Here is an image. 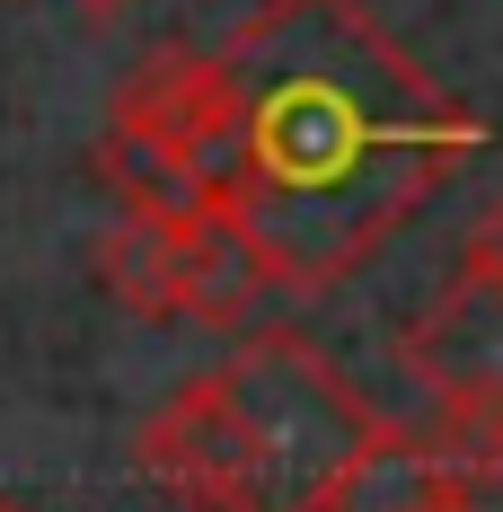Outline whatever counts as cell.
<instances>
[{
  "mask_svg": "<svg viewBox=\"0 0 503 512\" xmlns=\"http://www.w3.org/2000/svg\"><path fill=\"white\" fill-rule=\"evenodd\" d=\"M230 106V195L274 292H327L389 248L415 204L486 151V115L451 98L362 0H256L212 45Z\"/></svg>",
  "mask_w": 503,
  "mask_h": 512,
  "instance_id": "cell-1",
  "label": "cell"
},
{
  "mask_svg": "<svg viewBox=\"0 0 503 512\" xmlns=\"http://www.w3.org/2000/svg\"><path fill=\"white\" fill-rule=\"evenodd\" d=\"M212 371H221L230 415H239L248 512H327L353 451L380 433L362 389L309 345L301 327H248L230 345V362H212Z\"/></svg>",
  "mask_w": 503,
  "mask_h": 512,
  "instance_id": "cell-2",
  "label": "cell"
},
{
  "mask_svg": "<svg viewBox=\"0 0 503 512\" xmlns=\"http://www.w3.org/2000/svg\"><path fill=\"white\" fill-rule=\"evenodd\" d=\"M89 168L115 195V212H221V195H230V106L212 80V45L151 53L115 89Z\"/></svg>",
  "mask_w": 503,
  "mask_h": 512,
  "instance_id": "cell-3",
  "label": "cell"
},
{
  "mask_svg": "<svg viewBox=\"0 0 503 512\" xmlns=\"http://www.w3.org/2000/svg\"><path fill=\"white\" fill-rule=\"evenodd\" d=\"M415 398L442 415H503V265L459 256L433 309L398 336Z\"/></svg>",
  "mask_w": 503,
  "mask_h": 512,
  "instance_id": "cell-4",
  "label": "cell"
},
{
  "mask_svg": "<svg viewBox=\"0 0 503 512\" xmlns=\"http://www.w3.org/2000/svg\"><path fill=\"white\" fill-rule=\"evenodd\" d=\"M133 468L151 477L159 495H177L186 512H248V451H239V415L221 371L177 380L142 433H133Z\"/></svg>",
  "mask_w": 503,
  "mask_h": 512,
  "instance_id": "cell-5",
  "label": "cell"
},
{
  "mask_svg": "<svg viewBox=\"0 0 503 512\" xmlns=\"http://www.w3.org/2000/svg\"><path fill=\"white\" fill-rule=\"evenodd\" d=\"M265 292H274V274L248 248V230L230 212H186V239H177V318L186 327H239V318H256Z\"/></svg>",
  "mask_w": 503,
  "mask_h": 512,
  "instance_id": "cell-6",
  "label": "cell"
},
{
  "mask_svg": "<svg viewBox=\"0 0 503 512\" xmlns=\"http://www.w3.org/2000/svg\"><path fill=\"white\" fill-rule=\"evenodd\" d=\"M442 495H477V486H459L451 468H442V451L415 424H389L380 415V433L336 477V504L327 512H424V504H442Z\"/></svg>",
  "mask_w": 503,
  "mask_h": 512,
  "instance_id": "cell-7",
  "label": "cell"
},
{
  "mask_svg": "<svg viewBox=\"0 0 503 512\" xmlns=\"http://www.w3.org/2000/svg\"><path fill=\"white\" fill-rule=\"evenodd\" d=\"M177 239H186V212H115L98 230V283L133 318H177Z\"/></svg>",
  "mask_w": 503,
  "mask_h": 512,
  "instance_id": "cell-8",
  "label": "cell"
},
{
  "mask_svg": "<svg viewBox=\"0 0 503 512\" xmlns=\"http://www.w3.org/2000/svg\"><path fill=\"white\" fill-rule=\"evenodd\" d=\"M459 256H486V265H503V195L477 221H468V239H459Z\"/></svg>",
  "mask_w": 503,
  "mask_h": 512,
  "instance_id": "cell-9",
  "label": "cell"
},
{
  "mask_svg": "<svg viewBox=\"0 0 503 512\" xmlns=\"http://www.w3.org/2000/svg\"><path fill=\"white\" fill-rule=\"evenodd\" d=\"M424 512H477V495H442V504H424Z\"/></svg>",
  "mask_w": 503,
  "mask_h": 512,
  "instance_id": "cell-10",
  "label": "cell"
},
{
  "mask_svg": "<svg viewBox=\"0 0 503 512\" xmlns=\"http://www.w3.org/2000/svg\"><path fill=\"white\" fill-rule=\"evenodd\" d=\"M89 9H124V0H89Z\"/></svg>",
  "mask_w": 503,
  "mask_h": 512,
  "instance_id": "cell-11",
  "label": "cell"
},
{
  "mask_svg": "<svg viewBox=\"0 0 503 512\" xmlns=\"http://www.w3.org/2000/svg\"><path fill=\"white\" fill-rule=\"evenodd\" d=\"M0 512H18V504H0Z\"/></svg>",
  "mask_w": 503,
  "mask_h": 512,
  "instance_id": "cell-12",
  "label": "cell"
}]
</instances>
